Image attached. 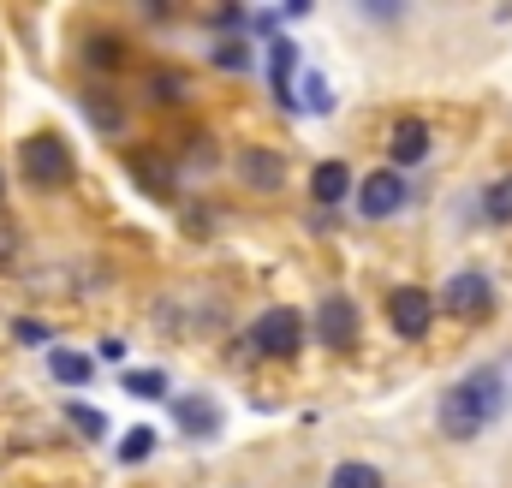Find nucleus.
Segmentation results:
<instances>
[{"instance_id":"obj_1","label":"nucleus","mask_w":512,"mask_h":488,"mask_svg":"<svg viewBox=\"0 0 512 488\" xmlns=\"http://www.w3.org/2000/svg\"><path fill=\"white\" fill-rule=\"evenodd\" d=\"M501 411H507V375H501V364H477L465 381H453L441 393L435 423H441L447 441H477Z\"/></svg>"},{"instance_id":"obj_2","label":"nucleus","mask_w":512,"mask_h":488,"mask_svg":"<svg viewBox=\"0 0 512 488\" xmlns=\"http://www.w3.org/2000/svg\"><path fill=\"white\" fill-rule=\"evenodd\" d=\"M18 173H24L36 191H60V185L72 179V149H66V137L30 131V137L18 143Z\"/></svg>"},{"instance_id":"obj_3","label":"nucleus","mask_w":512,"mask_h":488,"mask_svg":"<svg viewBox=\"0 0 512 488\" xmlns=\"http://www.w3.org/2000/svg\"><path fill=\"white\" fill-rule=\"evenodd\" d=\"M310 334H304V316L292 310V304H280V310H262L251 328V352L262 358H298V346H304Z\"/></svg>"},{"instance_id":"obj_4","label":"nucleus","mask_w":512,"mask_h":488,"mask_svg":"<svg viewBox=\"0 0 512 488\" xmlns=\"http://www.w3.org/2000/svg\"><path fill=\"white\" fill-rule=\"evenodd\" d=\"M441 310L459 316V322H483V316L495 310V286H489V274H483V268H459V274L441 286Z\"/></svg>"},{"instance_id":"obj_5","label":"nucleus","mask_w":512,"mask_h":488,"mask_svg":"<svg viewBox=\"0 0 512 488\" xmlns=\"http://www.w3.org/2000/svg\"><path fill=\"white\" fill-rule=\"evenodd\" d=\"M405 203H411V185H405L393 167L370 173V179H358V215H364V221H393Z\"/></svg>"},{"instance_id":"obj_6","label":"nucleus","mask_w":512,"mask_h":488,"mask_svg":"<svg viewBox=\"0 0 512 488\" xmlns=\"http://www.w3.org/2000/svg\"><path fill=\"white\" fill-rule=\"evenodd\" d=\"M387 322H393L399 340H423L429 322H435V298L423 286H393L387 292Z\"/></svg>"},{"instance_id":"obj_7","label":"nucleus","mask_w":512,"mask_h":488,"mask_svg":"<svg viewBox=\"0 0 512 488\" xmlns=\"http://www.w3.org/2000/svg\"><path fill=\"white\" fill-rule=\"evenodd\" d=\"M316 340L334 346V352H346V346L358 340V304H352L346 292H328V298L316 304Z\"/></svg>"},{"instance_id":"obj_8","label":"nucleus","mask_w":512,"mask_h":488,"mask_svg":"<svg viewBox=\"0 0 512 488\" xmlns=\"http://www.w3.org/2000/svg\"><path fill=\"white\" fill-rule=\"evenodd\" d=\"M292 78H298V42H292V36H274V42H268V84H274V102H280L286 114H298Z\"/></svg>"},{"instance_id":"obj_9","label":"nucleus","mask_w":512,"mask_h":488,"mask_svg":"<svg viewBox=\"0 0 512 488\" xmlns=\"http://www.w3.org/2000/svg\"><path fill=\"white\" fill-rule=\"evenodd\" d=\"M173 423H179L191 441H209V435H221V405H215L209 393H179V399H173Z\"/></svg>"},{"instance_id":"obj_10","label":"nucleus","mask_w":512,"mask_h":488,"mask_svg":"<svg viewBox=\"0 0 512 488\" xmlns=\"http://www.w3.org/2000/svg\"><path fill=\"white\" fill-rule=\"evenodd\" d=\"M233 173H239L251 191H280V179H286V161H280L274 149L251 143V149H239V155H233Z\"/></svg>"},{"instance_id":"obj_11","label":"nucleus","mask_w":512,"mask_h":488,"mask_svg":"<svg viewBox=\"0 0 512 488\" xmlns=\"http://www.w3.org/2000/svg\"><path fill=\"white\" fill-rule=\"evenodd\" d=\"M131 179H137L149 197H173V191H179L173 161H167V155H155V149H131Z\"/></svg>"},{"instance_id":"obj_12","label":"nucleus","mask_w":512,"mask_h":488,"mask_svg":"<svg viewBox=\"0 0 512 488\" xmlns=\"http://www.w3.org/2000/svg\"><path fill=\"white\" fill-rule=\"evenodd\" d=\"M387 155H393V167H417L429 155V125L405 114V120L393 125V137H387Z\"/></svg>"},{"instance_id":"obj_13","label":"nucleus","mask_w":512,"mask_h":488,"mask_svg":"<svg viewBox=\"0 0 512 488\" xmlns=\"http://www.w3.org/2000/svg\"><path fill=\"white\" fill-rule=\"evenodd\" d=\"M310 197H316L322 209L346 203V197H352V167H346V161H322V167L310 173Z\"/></svg>"},{"instance_id":"obj_14","label":"nucleus","mask_w":512,"mask_h":488,"mask_svg":"<svg viewBox=\"0 0 512 488\" xmlns=\"http://www.w3.org/2000/svg\"><path fill=\"white\" fill-rule=\"evenodd\" d=\"M292 96H298L304 114H334V108H340V96H334V84H328L322 72H304V78L292 84Z\"/></svg>"},{"instance_id":"obj_15","label":"nucleus","mask_w":512,"mask_h":488,"mask_svg":"<svg viewBox=\"0 0 512 488\" xmlns=\"http://www.w3.org/2000/svg\"><path fill=\"white\" fill-rule=\"evenodd\" d=\"M48 375L66 381V387H84V381L96 375V358H90V352H66V346H54V352H48Z\"/></svg>"},{"instance_id":"obj_16","label":"nucleus","mask_w":512,"mask_h":488,"mask_svg":"<svg viewBox=\"0 0 512 488\" xmlns=\"http://www.w3.org/2000/svg\"><path fill=\"white\" fill-rule=\"evenodd\" d=\"M149 102H161V108H179V102H191V78H185V72H173V66L149 72Z\"/></svg>"},{"instance_id":"obj_17","label":"nucleus","mask_w":512,"mask_h":488,"mask_svg":"<svg viewBox=\"0 0 512 488\" xmlns=\"http://www.w3.org/2000/svg\"><path fill=\"white\" fill-rule=\"evenodd\" d=\"M84 114H90V125H96V131H108V137L126 125V108H120L108 90H90V96H84Z\"/></svg>"},{"instance_id":"obj_18","label":"nucleus","mask_w":512,"mask_h":488,"mask_svg":"<svg viewBox=\"0 0 512 488\" xmlns=\"http://www.w3.org/2000/svg\"><path fill=\"white\" fill-rule=\"evenodd\" d=\"M328 488H387V483H382V471H376V465L346 459V465H334V471H328Z\"/></svg>"},{"instance_id":"obj_19","label":"nucleus","mask_w":512,"mask_h":488,"mask_svg":"<svg viewBox=\"0 0 512 488\" xmlns=\"http://www.w3.org/2000/svg\"><path fill=\"white\" fill-rule=\"evenodd\" d=\"M215 66H221V72H251L256 48L245 42V36H221V42H215Z\"/></svg>"},{"instance_id":"obj_20","label":"nucleus","mask_w":512,"mask_h":488,"mask_svg":"<svg viewBox=\"0 0 512 488\" xmlns=\"http://www.w3.org/2000/svg\"><path fill=\"white\" fill-rule=\"evenodd\" d=\"M84 60H90L96 72H114V66H126V42H120V36H90V42H84Z\"/></svg>"},{"instance_id":"obj_21","label":"nucleus","mask_w":512,"mask_h":488,"mask_svg":"<svg viewBox=\"0 0 512 488\" xmlns=\"http://www.w3.org/2000/svg\"><path fill=\"white\" fill-rule=\"evenodd\" d=\"M120 387H126L131 399H167V375L161 369H126Z\"/></svg>"},{"instance_id":"obj_22","label":"nucleus","mask_w":512,"mask_h":488,"mask_svg":"<svg viewBox=\"0 0 512 488\" xmlns=\"http://www.w3.org/2000/svg\"><path fill=\"white\" fill-rule=\"evenodd\" d=\"M483 215H489L495 227H512V173H507V179H495V185L483 191Z\"/></svg>"},{"instance_id":"obj_23","label":"nucleus","mask_w":512,"mask_h":488,"mask_svg":"<svg viewBox=\"0 0 512 488\" xmlns=\"http://www.w3.org/2000/svg\"><path fill=\"white\" fill-rule=\"evenodd\" d=\"M66 423H72L84 441H102V435H108V417H102L96 405H66Z\"/></svg>"},{"instance_id":"obj_24","label":"nucleus","mask_w":512,"mask_h":488,"mask_svg":"<svg viewBox=\"0 0 512 488\" xmlns=\"http://www.w3.org/2000/svg\"><path fill=\"white\" fill-rule=\"evenodd\" d=\"M149 453H155V429H143V423H137L126 441H120V465H143Z\"/></svg>"},{"instance_id":"obj_25","label":"nucleus","mask_w":512,"mask_h":488,"mask_svg":"<svg viewBox=\"0 0 512 488\" xmlns=\"http://www.w3.org/2000/svg\"><path fill=\"white\" fill-rule=\"evenodd\" d=\"M12 334H18V346H48V328H42V322H30V316H18V322H12Z\"/></svg>"},{"instance_id":"obj_26","label":"nucleus","mask_w":512,"mask_h":488,"mask_svg":"<svg viewBox=\"0 0 512 488\" xmlns=\"http://www.w3.org/2000/svg\"><path fill=\"white\" fill-rule=\"evenodd\" d=\"M12 262H18V227L0 221V268H12Z\"/></svg>"},{"instance_id":"obj_27","label":"nucleus","mask_w":512,"mask_h":488,"mask_svg":"<svg viewBox=\"0 0 512 488\" xmlns=\"http://www.w3.org/2000/svg\"><path fill=\"white\" fill-rule=\"evenodd\" d=\"M215 24H221V30H245V12H239V6H227V12H215Z\"/></svg>"},{"instance_id":"obj_28","label":"nucleus","mask_w":512,"mask_h":488,"mask_svg":"<svg viewBox=\"0 0 512 488\" xmlns=\"http://www.w3.org/2000/svg\"><path fill=\"white\" fill-rule=\"evenodd\" d=\"M0 203H6V173H0Z\"/></svg>"}]
</instances>
